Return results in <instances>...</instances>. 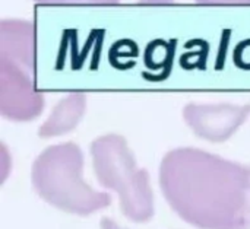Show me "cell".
Wrapping results in <instances>:
<instances>
[{
    "mask_svg": "<svg viewBox=\"0 0 250 229\" xmlns=\"http://www.w3.org/2000/svg\"><path fill=\"white\" fill-rule=\"evenodd\" d=\"M160 187L171 209L201 229H250V165L195 148L168 152Z\"/></svg>",
    "mask_w": 250,
    "mask_h": 229,
    "instance_id": "cell-1",
    "label": "cell"
},
{
    "mask_svg": "<svg viewBox=\"0 0 250 229\" xmlns=\"http://www.w3.org/2000/svg\"><path fill=\"white\" fill-rule=\"evenodd\" d=\"M83 155L73 142L44 149L32 164L31 181L37 194L51 206L88 216L111 205L107 193L91 189L83 177Z\"/></svg>",
    "mask_w": 250,
    "mask_h": 229,
    "instance_id": "cell-2",
    "label": "cell"
},
{
    "mask_svg": "<svg viewBox=\"0 0 250 229\" xmlns=\"http://www.w3.org/2000/svg\"><path fill=\"white\" fill-rule=\"evenodd\" d=\"M101 229H122L116 222H113L108 218H103L101 219Z\"/></svg>",
    "mask_w": 250,
    "mask_h": 229,
    "instance_id": "cell-8",
    "label": "cell"
},
{
    "mask_svg": "<svg viewBox=\"0 0 250 229\" xmlns=\"http://www.w3.org/2000/svg\"><path fill=\"white\" fill-rule=\"evenodd\" d=\"M89 151L98 183L119 194L123 215L138 224L149 221L154 216L149 174L138 168L126 139L105 134L95 139Z\"/></svg>",
    "mask_w": 250,
    "mask_h": 229,
    "instance_id": "cell-3",
    "label": "cell"
},
{
    "mask_svg": "<svg viewBox=\"0 0 250 229\" xmlns=\"http://www.w3.org/2000/svg\"><path fill=\"white\" fill-rule=\"evenodd\" d=\"M44 99L35 91L31 77L22 67L0 60V111L13 121H29L42 111Z\"/></svg>",
    "mask_w": 250,
    "mask_h": 229,
    "instance_id": "cell-4",
    "label": "cell"
},
{
    "mask_svg": "<svg viewBox=\"0 0 250 229\" xmlns=\"http://www.w3.org/2000/svg\"><path fill=\"white\" fill-rule=\"evenodd\" d=\"M249 114V104H189L183 110L185 121L193 133L214 143L230 139Z\"/></svg>",
    "mask_w": 250,
    "mask_h": 229,
    "instance_id": "cell-5",
    "label": "cell"
},
{
    "mask_svg": "<svg viewBox=\"0 0 250 229\" xmlns=\"http://www.w3.org/2000/svg\"><path fill=\"white\" fill-rule=\"evenodd\" d=\"M0 60L23 70L34 64V26L26 20L6 19L0 22Z\"/></svg>",
    "mask_w": 250,
    "mask_h": 229,
    "instance_id": "cell-6",
    "label": "cell"
},
{
    "mask_svg": "<svg viewBox=\"0 0 250 229\" xmlns=\"http://www.w3.org/2000/svg\"><path fill=\"white\" fill-rule=\"evenodd\" d=\"M86 98L81 92L64 96L51 111L48 120L40 127L41 137H56L73 130L85 114Z\"/></svg>",
    "mask_w": 250,
    "mask_h": 229,
    "instance_id": "cell-7",
    "label": "cell"
}]
</instances>
